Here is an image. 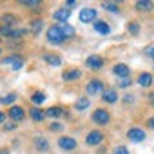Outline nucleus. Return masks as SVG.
<instances>
[{"label": "nucleus", "mask_w": 154, "mask_h": 154, "mask_svg": "<svg viewBox=\"0 0 154 154\" xmlns=\"http://www.w3.org/2000/svg\"><path fill=\"white\" fill-rule=\"evenodd\" d=\"M29 118H31L33 122L40 123V122H44V120H45V111H42L40 107H33V109L29 111Z\"/></svg>", "instance_id": "nucleus-18"}, {"label": "nucleus", "mask_w": 154, "mask_h": 154, "mask_svg": "<svg viewBox=\"0 0 154 154\" xmlns=\"http://www.w3.org/2000/svg\"><path fill=\"white\" fill-rule=\"evenodd\" d=\"M131 85H132V80L131 78H120L118 80V87H122V89H127Z\"/></svg>", "instance_id": "nucleus-31"}, {"label": "nucleus", "mask_w": 154, "mask_h": 154, "mask_svg": "<svg viewBox=\"0 0 154 154\" xmlns=\"http://www.w3.org/2000/svg\"><path fill=\"white\" fill-rule=\"evenodd\" d=\"M76 6V0H67V2H65V8L67 9H71V8H74Z\"/></svg>", "instance_id": "nucleus-36"}, {"label": "nucleus", "mask_w": 154, "mask_h": 154, "mask_svg": "<svg viewBox=\"0 0 154 154\" xmlns=\"http://www.w3.org/2000/svg\"><path fill=\"white\" fill-rule=\"evenodd\" d=\"M85 91H87V94H91V96H102L103 94V91H105V85H103V82L102 80H96V78H93L87 85H85Z\"/></svg>", "instance_id": "nucleus-2"}, {"label": "nucleus", "mask_w": 154, "mask_h": 154, "mask_svg": "<svg viewBox=\"0 0 154 154\" xmlns=\"http://www.w3.org/2000/svg\"><path fill=\"white\" fill-rule=\"evenodd\" d=\"M4 122H6V112H4V111H0V125H2Z\"/></svg>", "instance_id": "nucleus-37"}, {"label": "nucleus", "mask_w": 154, "mask_h": 154, "mask_svg": "<svg viewBox=\"0 0 154 154\" xmlns=\"http://www.w3.org/2000/svg\"><path fill=\"white\" fill-rule=\"evenodd\" d=\"M60 27H62V33L65 35V38H71V36H74V27H72L71 24H62Z\"/></svg>", "instance_id": "nucleus-29"}, {"label": "nucleus", "mask_w": 154, "mask_h": 154, "mask_svg": "<svg viewBox=\"0 0 154 154\" xmlns=\"http://www.w3.org/2000/svg\"><path fill=\"white\" fill-rule=\"evenodd\" d=\"M69 18H71V9H67V8H58V9L53 13V20H54V22L67 24Z\"/></svg>", "instance_id": "nucleus-10"}, {"label": "nucleus", "mask_w": 154, "mask_h": 154, "mask_svg": "<svg viewBox=\"0 0 154 154\" xmlns=\"http://www.w3.org/2000/svg\"><path fill=\"white\" fill-rule=\"evenodd\" d=\"M0 40H2V38H0Z\"/></svg>", "instance_id": "nucleus-43"}, {"label": "nucleus", "mask_w": 154, "mask_h": 154, "mask_svg": "<svg viewBox=\"0 0 154 154\" xmlns=\"http://www.w3.org/2000/svg\"><path fill=\"white\" fill-rule=\"evenodd\" d=\"M0 154H9V149H2V150H0Z\"/></svg>", "instance_id": "nucleus-41"}, {"label": "nucleus", "mask_w": 154, "mask_h": 154, "mask_svg": "<svg viewBox=\"0 0 154 154\" xmlns=\"http://www.w3.org/2000/svg\"><path fill=\"white\" fill-rule=\"evenodd\" d=\"M127 138H129V141H132V143H141V141H145L147 134H145V131H143L141 127H131V129L127 131Z\"/></svg>", "instance_id": "nucleus-4"}, {"label": "nucleus", "mask_w": 154, "mask_h": 154, "mask_svg": "<svg viewBox=\"0 0 154 154\" xmlns=\"http://www.w3.org/2000/svg\"><path fill=\"white\" fill-rule=\"evenodd\" d=\"M94 31L98 35H109L111 33V26L105 22V20H96L94 22Z\"/></svg>", "instance_id": "nucleus-19"}, {"label": "nucleus", "mask_w": 154, "mask_h": 154, "mask_svg": "<svg viewBox=\"0 0 154 154\" xmlns=\"http://www.w3.org/2000/svg\"><path fill=\"white\" fill-rule=\"evenodd\" d=\"M152 82H154V78H152L150 72H140V76H138V85H140V87L147 89V87L152 85Z\"/></svg>", "instance_id": "nucleus-15"}, {"label": "nucleus", "mask_w": 154, "mask_h": 154, "mask_svg": "<svg viewBox=\"0 0 154 154\" xmlns=\"http://www.w3.org/2000/svg\"><path fill=\"white\" fill-rule=\"evenodd\" d=\"M42 29H44V20H42V18L31 20V33H33V35H40Z\"/></svg>", "instance_id": "nucleus-25"}, {"label": "nucleus", "mask_w": 154, "mask_h": 154, "mask_svg": "<svg viewBox=\"0 0 154 154\" xmlns=\"http://www.w3.org/2000/svg\"><path fill=\"white\" fill-rule=\"evenodd\" d=\"M149 103H150V105H154V91L149 94Z\"/></svg>", "instance_id": "nucleus-40"}, {"label": "nucleus", "mask_w": 154, "mask_h": 154, "mask_svg": "<svg viewBox=\"0 0 154 154\" xmlns=\"http://www.w3.org/2000/svg\"><path fill=\"white\" fill-rule=\"evenodd\" d=\"M42 58H44V62H45V63H49L51 67H58V65L62 63L60 56H58V54H53V53H44V54H42Z\"/></svg>", "instance_id": "nucleus-17"}, {"label": "nucleus", "mask_w": 154, "mask_h": 154, "mask_svg": "<svg viewBox=\"0 0 154 154\" xmlns=\"http://www.w3.org/2000/svg\"><path fill=\"white\" fill-rule=\"evenodd\" d=\"M29 100H31V103H33L35 107H40V105L45 102V93L36 91V93H33V94H31V98H29Z\"/></svg>", "instance_id": "nucleus-21"}, {"label": "nucleus", "mask_w": 154, "mask_h": 154, "mask_svg": "<svg viewBox=\"0 0 154 154\" xmlns=\"http://www.w3.org/2000/svg\"><path fill=\"white\" fill-rule=\"evenodd\" d=\"M82 76V71L80 69H69V71H63L62 72V80L63 82H74V80H78Z\"/></svg>", "instance_id": "nucleus-13"}, {"label": "nucleus", "mask_w": 154, "mask_h": 154, "mask_svg": "<svg viewBox=\"0 0 154 154\" xmlns=\"http://www.w3.org/2000/svg\"><path fill=\"white\" fill-rule=\"evenodd\" d=\"M63 114V109L62 107H49V109H45V116H49V118H54V120H58L60 116Z\"/></svg>", "instance_id": "nucleus-23"}, {"label": "nucleus", "mask_w": 154, "mask_h": 154, "mask_svg": "<svg viewBox=\"0 0 154 154\" xmlns=\"http://www.w3.org/2000/svg\"><path fill=\"white\" fill-rule=\"evenodd\" d=\"M132 98H134V96H132V94H129V96H125V98H123V102H125V103H127V102H129V103H132Z\"/></svg>", "instance_id": "nucleus-39"}, {"label": "nucleus", "mask_w": 154, "mask_h": 154, "mask_svg": "<svg viewBox=\"0 0 154 154\" xmlns=\"http://www.w3.org/2000/svg\"><path fill=\"white\" fill-rule=\"evenodd\" d=\"M102 100L105 102V103H116L118 102V93H116V89H112V87H109V89H105L103 91V94H102Z\"/></svg>", "instance_id": "nucleus-14"}, {"label": "nucleus", "mask_w": 154, "mask_h": 154, "mask_svg": "<svg viewBox=\"0 0 154 154\" xmlns=\"http://www.w3.org/2000/svg\"><path fill=\"white\" fill-rule=\"evenodd\" d=\"M96 17H98V11L94 8H84L80 11V15H78L80 22H84V24H91V22L94 24L96 22Z\"/></svg>", "instance_id": "nucleus-5"}, {"label": "nucleus", "mask_w": 154, "mask_h": 154, "mask_svg": "<svg viewBox=\"0 0 154 154\" xmlns=\"http://www.w3.org/2000/svg\"><path fill=\"white\" fill-rule=\"evenodd\" d=\"M85 143H87L89 147H98V145H102V143H103V132L98 131V129L91 131V132L85 136Z\"/></svg>", "instance_id": "nucleus-7"}, {"label": "nucleus", "mask_w": 154, "mask_h": 154, "mask_svg": "<svg viewBox=\"0 0 154 154\" xmlns=\"http://www.w3.org/2000/svg\"><path fill=\"white\" fill-rule=\"evenodd\" d=\"M35 147H36V150H40V152L49 150V143H47V140L42 138V136H36V138H35Z\"/></svg>", "instance_id": "nucleus-22"}, {"label": "nucleus", "mask_w": 154, "mask_h": 154, "mask_svg": "<svg viewBox=\"0 0 154 154\" xmlns=\"http://www.w3.org/2000/svg\"><path fill=\"white\" fill-rule=\"evenodd\" d=\"M26 8H31L35 13H40V9H42V2L40 0H26V2H22Z\"/></svg>", "instance_id": "nucleus-26"}, {"label": "nucleus", "mask_w": 154, "mask_h": 154, "mask_svg": "<svg viewBox=\"0 0 154 154\" xmlns=\"http://www.w3.org/2000/svg\"><path fill=\"white\" fill-rule=\"evenodd\" d=\"M2 65H11L13 71H20L22 65H24V58L20 54H11V56L2 58Z\"/></svg>", "instance_id": "nucleus-6"}, {"label": "nucleus", "mask_w": 154, "mask_h": 154, "mask_svg": "<svg viewBox=\"0 0 154 154\" xmlns=\"http://www.w3.org/2000/svg\"><path fill=\"white\" fill-rule=\"evenodd\" d=\"M0 54H2V47H0Z\"/></svg>", "instance_id": "nucleus-42"}, {"label": "nucleus", "mask_w": 154, "mask_h": 154, "mask_svg": "<svg viewBox=\"0 0 154 154\" xmlns=\"http://www.w3.org/2000/svg\"><path fill=\"white\" fill-rule=\"evenodd\" d=\"M49 131H51V132H62V131H63V125H62L60 122H53V123L49 125Z\"/></svg>", "instance_id": "nucleus-32"}, {"label": "nucleus", "mask_w": 154, "mask_h": 154, "mask_svg": "<svg viewBox=\"0 0 154 154\" xmlns=\"http://www.w3.org/2000/svg\"><path fill=\"white\" fill-rule=\"evenodd\" d=\"M103 63H105V60H103L100 54H91V56H87V60H85V65H87V69H91V71H100V69L103 67Z\"/></svg>", "instance_id": "nucleus-8"}, {"label": "nucleus", "mask_w": 154, "mask_h": 154, "mask_svg": "<svg viewBox=\"0 0 154 154\" xmlns=\"http://www.w3.org/2000/svg\"><path fill=\"white\" fill-rule=\"evenodd\" d=\"M15 102H17V94H15V93L6 94V96L0 98V105H9V107H13V103H15Z\"/></svg>", "instance_id": "nucleus-27"}, {"label": "nucleus", "mask_w": 154, "mask_h": 154, "mask_svg": "<svg viewBox=\"0 0 154 154\" xmlns=\"http://www.w3.org/2000/svg\"><path fill=\"white\" fill-rule=\"evenodd\" d=\"M89 105H91V100H89V98H85V96H82V98H78V100H76V103H74V109H76V111H85Z\"/></svg>", "instance_id": "nucleus-24"}, {"label": "nucleus", "mask_w": 154, "mask_h": 154, "mask_svg": "<svg viewBox=\"0 0 154 154\" xmlns=\"http://www.w3.org/2000/svg\"><path fill=\"white\" fill-rule=\"evenodd\" d=\"M8 116L11 118V122H22L24 118H26V111L20 107V105H13V107H9V111H8Z\"/></svg>", "instance_id": "nucleus-11"}, {"label": "nucleus", "mask_w": 154, "mask_h": 154, "mask_svg": "<svg viewBox=\"0 0 154 154\" xmlns=\"http://www.w3.org/2000/svg\"><path fill=\"white\" fill-rule=\"evenodd\" d=\"M102 8H103V9H107L109 13H114V15H118V13H120L118 2H103V4H102Z\"/></svg>", "instance_id": "nucleus-28"}, {"label": "nucleus", "mask_w": 154, "mask_h": 154, "mask_svg": "<svg viewBox=\"0 0 154 154\" xmlns=\"http://www.w3.org/2000/svg\"><path fill=\"white\" fill-rule=\"evenodd\" d=\"M134 8H136L138 11H143V13H149V11H152V8H154V4L150 2V0H138V2L134 4Z\"/></svg>", "instance_id": "nucleus-20"}, {"label": "nucleus", "mask_w": 154, "mask_h": 154, "mask_svg": "<svg viewBox=\"0 0 154 154\" xmlns=\"http://www.w3.org/2000/svg\"><path fill=\"white\" fill-rule=\"evenodd\" d=\"M65 40H67V38H65V35L62 33V27H60V26H51V27L47 29V42H49V44H53V45H62Z\"/></svg>", "instance_id": "nucleus-1"}, {"label": "nucleus", "mask_w": 154, "mask_h": 154, "mask_svg": "<svg viewBox=\"0 0 154 154\" xmlns=\"http://www.w3.org/2000/svg\"><path fill=\"white\" fill-rule=\"evenodd\" d=\"M112 74L118 76V78H129L131 69L127 63H116V65H112Z\"/></svg>", "instance_id": "nucleus-12"}, {"label": "nucleus", "mask_w": 154, "mask_h": 154, "mask_svg": "<svg viewBox=\"0 0 154 154\" xmlns=\"http://www.w3.org/2000/svg\"><path fill=\"white\" fill-rule=\"evenodd\" d=\"M17 22H18V18H17L15 15H11V13H6V15L0 17V26H6V27H15V26H17Z\"/></svg>", "instance_id": "nucleus-16"}, {"label": "nucleus", "mask_w": 154, "mask_h": 154, "mask_svg": "<svg viewBox=\"0 0 154 154\" xmlns=\"http://www.w3.org/2000/svg\"><path fill=\"white\" fill-rule=\"evenodd\" d=\"M127 31H129L132 36H136V35L140 33V24H138V22H134V20H132V22H129V24H127Z\"/></svg>", "instance_id": "nucleus-30"}, {"label": "nucleus", "mask_w": 154, "mask_h": 154, "mask_svg": "<svg viewBox=\"0 0 154 154\" xmlns=\"http://www.w3.org/2000/svg\"><path fill=\"white\" fill-rule=\"evenodd\" d=\"M145 125H147V127H149V129H152V131H154V116H152V118H149V120H147V123H145Z\"/></svg>", "instance_id": "nucleus-35"}, {"label": "nucleus", "mask_w": 154, "mask_h": 154, "mask_svg": "<svg viewBox=\"0 0 154 154\" xmlns=\"http://www.w3.org/2000/svg\"><path fill=\"white\" fill-rule=\"evenodd\" d=\"M147 54H149V56H150V58L154 60V45H152L150 49H147Z\"/></svg>", "instance_id": "nucleus-38"}, {"label": "nucleus", "mask_w": 154, "mask_h": 154, "mask_svg": "<svg viewBox=\"0 0 154 154\" xmlns=\"http://www.w3.org/2000/svg\"><path fill=\"white\" fill-rule=\"evenodd\" d=\"M4 131H17V123L15 122H6L4 123Z\"/></svg>", "instance_id": "nucleus-34"}, {"label": "nucleus", "mask_w": 154, "mask_h": 154, "mask_svg": "<svg viewBox=\"0 0 154 154\" xmlns=\"http://www.w3.org/2000/svg\"><path fill=\"white\" fill-rule=\"evenodd\" d=\"M91 120H93V123H96V125H107V123L111 122V112H109L107 109H96V111L93 112Z\"/></svg>", "instance_id": "nucleus-3"}, {"label": "nucleus", "mask_w": 154, "mask_h": 154, "mask_svg": "<svg viewBox=\"0 0 154 154\" xmlns=\"http://www.w3.org/2000/svg\"><path fill=\"white\" fill-rule=\"evenodd\" d=\"M56 143H58V147H60L62 150H74L76 147H78L76 140H74V138H71V136H60Z\"/></svg>", "instance_id": "nucleus-9"}, {"label": "nucleus", "mask_w": 154, "mask_h": 154, "mask_svg": "<svg viewBox=\"0 0 154 154\" xmlns=\"http://www.w3.org/2000/svg\"><path fill=\"white\" fill-rule=\"evenodd\" d=\"M112 154H131V152H129V149L125 145H118V147H114Z\"/></svg>", "instance_id": "nucleus-33"}]
</instances>
